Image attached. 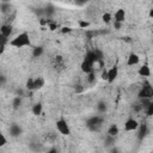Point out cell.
<instances>
[{"label": "cell", "instance_id": "obj_1", "mask_svg": "<svg viewBox=\"0 0 153 153\" xmlns=\"http://www.w3.org/2000/svg\"><path fill=\"white\" fill-rule=\"evenodd\" d=\"M8 44L11 47L14 48H23V47H30L31 45V41H30V36L27 32H22L19 35H17L14 38H12Z\"/></svg>", "mask_w": 153, "mask_h": 153}, {"label": "cell", "instance_id": "obj_2", "mask_svg": "<svg viewBox=\"0 0 153 153\" xmlns=\"http://www.w3.org/2000/svg\"><path fill=\"white\" fill-rule=\"evenodd\" d=\"M139 99H152L153 98V87L148 81H145L143 85L141 86L139 93H137Z\"/></svg>", "mask_w": 153, "mask_h": 153}, {"label": "cell", "instance_id": "obj_3", "mask_svg": "<svg viewBox=\"0 0 153 153\" xmlns=\"http://www.w3.org/2000/svg\"><path fill=\"white\" fill-rule=\"evenodd\" d=\"M55 126H56V129H57V131H59L61 135H65V136H68V135H71V128H69V126H68L67 121H66L63 117L59 118V120L56 121Z\"/></svg>", "mask_w": 153, "mask_h": 153}, {"label": "cell", "instance_id": "obj_4", "mask_svg": "<svg viewBox=\"0 0 153 153\" xmlns=\"http://www.w3.org/2000/svg\"><path fill=\"white\" fill-rule=\"evenodd\" d=\"M102 123H103V118L100 116H98V115L92 116L86 121V126L88 127L90 130H99Z\"/></svg>", "mask_w": 153, "mask_h": 153}, {"label": "cell", "instance_id": "obj_5", "mask_svg": "<svg viewBox=\"0 0 153 153\" xmlns=\"http://www.w3.org/2000/svg\"><path fill=\"white\" fill-rule=\"evenodd\" d=\"M80 68H81V71L84 73L88 74V73H91V72L94 71V62H92V61H90L87 59H84L82 62H81V65H80Z\"/></svg>", "mask_w": 153, "mask_h": 153}, {"label": "cell", "instance_id": "obj_6", "mask_svg": "<svg viewBox=\"0 0 153 153\" xmlns=\"http://www.w3.org/2000/svg\"><path fill=\"white\" fill-rule=\"evenodd\" d=\"M139 128V122L134 118H128L124 122V130L126 131H134Z\"/></svg>", "mask_w": 153, "mask_h": 153}, {"label": "cell", "instance_id": "obj_7", "mask_svg": "<svg viewBox=\"0 0 153 153\" xmlns=\"http://www.w3.org/2000/svg\"><path fill=\"white\" fill-rule=\"evenodd\" d=\"M118 76V67L117 66H112L111 68L108 69V82L112 84Z\"/></svg>", "mask_w": 153, "mask_h": 153}, {"label": "cell", "instance_id": "obj_8", "mask_svg": "<svg viewBox=\"0 0 153 153\" xmlns=\"http://www.w3.org/2000/svg\"><path fill=\"white\" fill-rule=\"evenodd\" d=\"M139 62H140V56L137 54H135V53H130L128 59H127V65L128 66H135Z\"/></svg>", "mask_w": 153, "mask_h": 153}, {"label": "cell", "instance_id": "obj_9", "mask_svg": "<svg viewBox=\"0 0 153 153\" xmlns=\"http://www.w3.org/2000/svg\"><path fill=\"white\" fill-rule=\"evenodd\" d=\"M114 19H115V22L124 23V19H126V11H124L123 8H118V10L115 12Z\"/></svg>", "mask_w": 153, "mask_h": 153}, {"label": "cell", "instance_id": "obj_10", "mask_svg": "<svg viewBox=\"0 0 153 153\" xmlns=\"http://www.w3.org/2000/svg\"><path fill=\"white\" fill-rule=\"evenodd\" d=\"M137 73H139V75H140V76H145V78L149 76V75H151V69H149V66H148L147 63L142 65V66L139 68Z\"/></svg>", "mask_w": 153, "mask_h": 153}, {"label": "cell", "instance_id": "obj_11", "mask_svg": "<svg viewBox=\"0 0 153 153\" xmlns=\"http://www.w3.org/2000/svg\"><path fill=\"white\" fill-rule=\"evenodd\" d=\"M45 84V80L43 76H37L33 79V91L36 90H41Z\"/></svg>", "mask_w": 153, "mask_h": 153}, {"label": "cell", "instance_id": "obj_12", "mask_svg": "<svg viewBox=\"0 0 153 153\" xmlns=\"http://www.w3.org/2000/svg\"><path fill=\"white\" fill-rule=\"evenodd\" d=\"M0 33L2 36H6V37H10V35L12 33V26L10 24H2L0 26Z\"/></svg>", "mask_w": 153, "mask_h": 153}, {"label": "cell", "instance_id": "obj_13", "mask_svg": "<svg viewBox=\"0 0 153 153\" xmlns=\"http://www.w3.org/2000/svg\"><path fill=\"white\" fill-rule=\"evenodd\" d=\"M10 134L12 135V136H19L20 134H22V128L18 126V124H16V123H13V124H11V127H10Z\"/></svg>", "mask_w": 153, "mask_h": 153}, {"label": "cell", "instance_id": "obj_14", "mask_svg": "<svg viewBox=\"0 0 153 153\" xmlns=\"http://www.w3.org/2000/svg\"><path fill=\"white\" fill-rule=\"evenodd\" d=\"M44 53V48L42 45H36L32 48V56L33 57H41Z\"/></svg>", "mask_w": 153, "mask_h": 153}, {"label": "cell", "instance_id": "obj_15", "mask_svg": "<svg viewBox=\"0 0 153 153\" xmlns=\"http://www.w3.org/2000/svg\"><path fill=\"white\" fill-rule=\"evenodd\" d=\"M32 114L35 115V116H39L41 114H42V111H43V105H42V103H36L33 106H32Z\"/></svg>", "mask_w": 153, "mask_h": 153}, {"label": "cell", "instance_id": "obj_16", "mask_svg": "<svg viewBox=\"0 0 153 153\" xmlns=\"http://www.w3.org/2000/svg\"><path fill=\"white\" fill-rule=\"evenodd\" d=\"M118 131H120L118 127H117L116 124H111V126L109 127V129H108V135H111V136H116V135L118 134Z\"/></svg>", "mask_w": 153, "mask_h": 153}, {"label": "cell", "instance_id": "obj_17", "mask_svg": "<svg viewBox=\"0 0 153 153\" xmlns=\"http://www.w3.org/2000/svg\"><path fill=\"white\" fill-rule=\"evenodd\" d=\"M147 135V126H146V123H142L141 126H140V131H139V139L140 140H142L145 136Z\"/></svg>", "mask_w": 153, "mask_h": 153}, {"label": "cell", "instance_id": "obj_18", "mask_svg": "<svg viewBox=\"0 0 153 153\" xmlns=\"http://www.w3.org/2000/svg\"><path fill=\"white\" fill-rule=\"evenodd\" d=\"M146 115L147 116H153V99L148 103V105L146 106Z\"/></svg>", "mask_w": 153, "mask_h": 153}, {"label": "cell", "instance_id": "obj_19", "mask_svg": "<svg viewBox=\"0 0 153 153\" xmlns=\"http://www.w3.org/2000/svg\"><path fill=\"white\" fill-rule=\"evenodd\" d=\"M20 104H22V98H20L19 96H17V97H14V98H13V102H12V105H13V109H18V108L20 106Z\"/></svg>", "mask_w": 153, "mask_h": 153}, {"label": "cell", "instance_id": "obj_20", "mask_svg": "<svg viewBox=\"0 0 153 153\" xmlns=\"http://www.w3.org/2000/svg\"><path fill=\"white\" fill-rule=\"evenodd\" d=\"M97 109H98L99 112H105V111H106V103L103 102V100L98 102V104H97Z\"/></svg>", "mask_w": 153, "mask_h": 153}, {"label": "cell", "instance_id": "obj_21", "mask_svg": "<svg viewBox=\"0 0 153 153\" xmlns=\"http://www.w3.org/2000/svg\"><path fill=\"white\" fill-rule=\"evenodd\" d=\"M25 87H26V90H29V91H33V78H29V79L26 80Z\"/></svg>", "mask_w": 153, "mask_h": 153}, {"label": "cell", "instance_id": "obj_22", "mask_svg": "<svg viewBox=\"0 0 153 153\" xmlns=\"http://www.w3.org/2000/svg\"><path fill=\"white\" fill-rule=\"evenodd\" d=\"M102 20H103L104 23H106V24H109V23L111 22V14H110L109 12H106V13H104V14L102 16Z\"/></svg>", "mask_w": 153, "mask_h": 153}, {"label": "cell", "instance_id": "obj_23", "mask_svg": "<svg viewBox=\"0 0 153 153\" xmlns=\"http://www.w3.org/2000/svg\"><path fill=\"white\" fill-rule=\"evenodd\" d=\"M78 24H79V27H80V29H86V27H88V26H90V22L81 20V19L78 22Z\"/></svg>", "mask_w": 153, "mask_h": 153}, {"label": "cell", "instance_id": "obj_24", "mask_svg": "<svg viewBox=\"0 0 153 153\" xmlns=\"http://www.w3.org/2000/svg\"><path fill=\"white\" fill-rule=\"evenodd\" d=\"M10 8H11L10 2H2V1H1V11H2L4 13H6V12H7Z\"/></svg>", "mask_w": 153, "mask_h": 153}, {"label": "cell", "instance_id": "obj_25", "mask_svg": "<svg viewBox=\"0 0 153 153\" xmlns=\"http://www.w3.org/2000/svg\"><path fill=\"white\" fill-rule=\"evenodd\" d=\"M100 78H102V80H106V81H108V69H106V68H103V69H102Z\"/></svg>", "mask_w": 153, "mask_h": 153}, {"label": "cell", "instance_id": "obj_26", "mask_svg": "<svg viewBox=\"0 0 153 153\" xmlns=\"http://www.w3.org/2000/svg\"><path fill=\"white\" fill-rule=\"evenodd\" d=\"M87 75H88V76H87V81H88V82H93V81L96 80V76H94V71H93V72H91V73H88Z\"/></svg>", "mask_w": 153, "mask_h": 153}, {"label": "cell", "instance_id": "obj_27", "mask_svg": "<svg viewBox=\"0 0 153 153\" xmlns=\"http://www.w3.org/2000/svg\"><path fill=\"white\" fill-rule=\"evenodd\" d=\"M6 143H7V140H6L5 135H4V134H0V147L5 146Z\"/></svg>", "mask_w": 153, "mask_h": 153}, {"label": "cell", "instance_id": "obj_28", "mask_svg": "<svg viewBox=\"0 0 153 153\" xmlns=\"http://www.w3.org/2000/svg\"><path fill=\"white\" fill-rule=\"evenodd\" d=\"M122 24H123V23H120V22H114V27H115L116 30H121Z\"/></svg>", "mask_w": 153, "mask_h": 153}, {"label": "cell", "instance_id": "obj_29", "mask_svg": "<svg viewBox=\"0 0 153 153\" xmlns=\"http://www.w3.org/2000/svg\"><path fill=\"white\" fill-rule=\"evenodd\" d=\"M71 31H72V29L68 27V26H65V27H62V30H61L62 33H68V32H71Z\"/></svg>", "mask_w": 153, "mask_h": 153}, {"label": "cell", "instance_id": "obj_30", "mask_svg": "<svg viewBox=\"0 0 153 153\" xmlns=\"http://www.w3.org/2000/svg\"><path fill=\"white\" fill-rule=\"evenodd\" d=\"M88 0H75V2L78 4V5H84V4H86Z\"/></svg>", "mask_w": 153, "mask_h": 153}, {"label": "cell", "instance_id": "obj_31", "mask_svg": "<svg viewBox=\"0 0 153 153\" xmlns=\"http://www.w3.org/2000/svg\"><path fill=\"white\" fill-rule=\"evenodd\" d=\"M122 39H123V41H126V42H129V43L131 42V39H130V37H128V36H126V37H122Z\"/></svg>", "mask_w": 153, "mask_h": 153}, {"label": "cell", "instance_id": "obj_32", "mask_svg": "<svg viewBox=\"0 0 153 153\" xmlns=\"http://www.w3.org/2000/svg\"><path fill=\"white\" fill-rule=\"evenodd\" d=\"M148 17H149L151 19H153V8L149 10V12H148Z\"/></svg>", "mask_w": 153, "mask_h": 153}, {"label": "cell", "instance_id": "obj_33", "mask_svg": "<svg viewBox=\"0 0 153 153\" xmlns=\"http://www.w3.org/2000/svg\"><path fill=\"white\" fill-rule=\"evenodd\" d=\"M2 2H10V0H1Z\"/></svg>", "mask_w": 153, "mask_h": 153}, {"label": "cell", "instance_id": "obj_34", "mask_svg": "<svg viewBox=\"0 0 153 153\" xmlns=\"http://www.w3.org/2000/svg\"><path fill=\"white\" fill-rule=\"evenodd\" d=\"M152 1H153V0H152Z\"/></svg>", "mask_w": 153, "mask_h": 153}]
</instances>
